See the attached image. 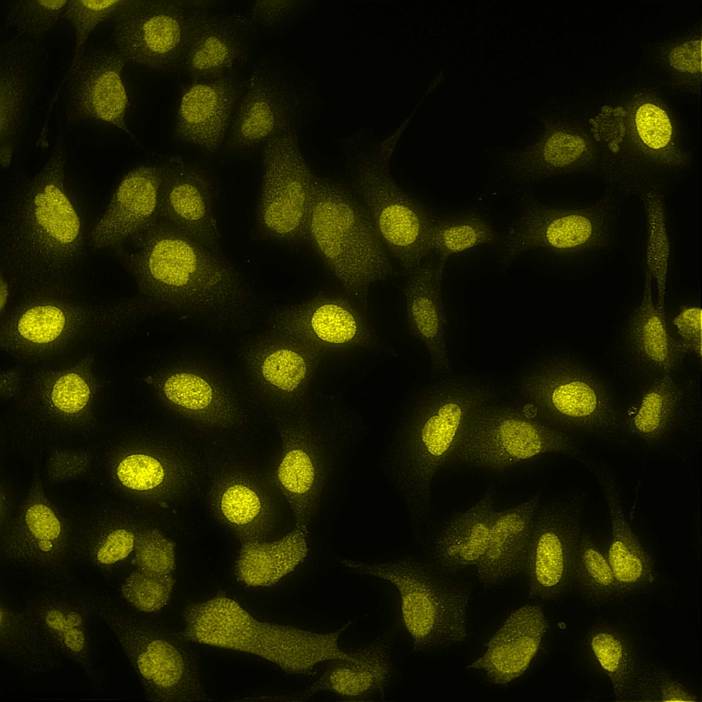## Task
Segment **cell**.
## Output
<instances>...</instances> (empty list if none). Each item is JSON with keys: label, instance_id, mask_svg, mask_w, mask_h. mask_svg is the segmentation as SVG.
I'll return each mask as SVG.
<instances>
[{"label": "cell", "instance_id": "obj_1", "mask_svg": "<svg viewBox=\"0 0 702 702\" xmlns=\"http://www.w3.org/2000/svg\"><path fill=\"white\" fill-rule=\"evenodd\" d=\"M147 304L217 329L248 323L256 295L244 276L210 250L159 219L112 250Z\"/></svg>", "mask_w": 702, "mask_h": 702}, {"label": "cell", "instance_id": "obj_2", "mask_svg": "<svg viewBox=\"0 0 702 702\" xmlns=\"http://www.w3.org/2000/svg\"><path fill=\"white\" fill-rule=\"evenodd\" d=\"M62 132L45 164L34 174L17 172L5 197L1 266L6 275L27 287L73 279L86 261L84 223L66 185Z\"/></svg>", "mask_w": 702, "mask_h": 702}, {"label": "cell", "instance_id": "obj_3", "mask_svg": "<svg viewBox=\"0 0 702 702\" xmlns=\"http://www.w3.org/2000/svg\"><path fill=\"white\" fill-rule=\"evenodd\" d=\"M498 396L496 384L475 378L432 383L409 406L391 460L395 486L415 523L428 519L433 485L460 429L478 406Z\"/></svg>", "mask_w": 702, "mask_h": 702}, {"label": "cell", "instance_id": "obj_4", "mask_svg": "<svg viewBox=\"0 0 702 702\" xmlns=\"http://www.w3.org/2000/svg\"><path fill=\"white\" fill-rule=\"evenodd\" d=\"M350 623L318 632L263 621L220 595L189 605L180 633L189 642L252 654L287 674L312 677L322 663L350 658L339 644Z\"/></svg>", "mask_w": 702, "mask_h": 702}, {"label": "cell", "instance_id": "obj_5", "mask_svg": "<svg viewBox=\"0 0 702 702\" xmlns=\"http://www.w3.org/2000/svg\"><path fill=\"white\" fill-rule=\"evenodd\" d=\"M306 239L342 287L366 304L372 288L394 275L391 258L350 189L316 176Z\"/></svg>", "mask_w": 702, "mask_h": 702}, {"label": "cell", "instance_id": "obj_6", "mask_svg": "<svg viewBox=\"0 0 702 702\" xmlns=\"http://www.w3.org/2000/svg\"><path fill=\"white\" fill-rule=\"evenodd\" d=\"M625 197L604 189L593 202H524L503 241L502 267L522 254L541 250L573 266L597 261L616 243Z\"/></svg>", "mask_w": 702, "mask_h": 702}, {"label": "cell", "instance_id": "obj_7", "mask_svg": "<svg viewBox=\"0 0 702 702\" xmlns=\"http://www.w3.org/2000/svg\"><path fill=\"white\" fill-rule=\"evenodd\" d=\"M339 562L396 590L402 621L415 652L430 654L467 640L470 592L439 568L411 556L380 563Z\"/></svg>", "mask_w": 702, "mask_h": 702}, {"label": "cell", "instance_id": "obj_8", "mask_svg": "<svg viewBox=\"0 0 702 702\" xmlns=\"http://www.w3.org/2000/svg\"><path fill=\"white\" fill-rule=\"evenodd\" d=\"M88 606L111 630L149 701L208 700L197 662L181 633L141 616L110 596L94 595Z\"/></svg>", "mask_w": 702, "mask_h": 702}, {"label": "cell", "instance_id": "obj_9", "mask_svg": "<svg viewBox=\"0 0 702 702\" xmlns=\"http://www.w3.org/2000/svg\"><path fill=\"white\" fill-rule=\"evenodd\" d=\"M518 390L555 428L594 439L626 431L625 418L607 387L572 359L555 356L530 365L520 374Z\"/></svg>", "mask_w": 702, "mask_h": 702}, {"label": "cell", "instance_id": "obj_10", "mask_svg": "<svg viewBox=\"0 0 702 702\" xmlns=\"http://www.w3.org/2000/svg\"><path fill=\"white\" fill-rule=\"evenodd\" d=\"M545 453L575 455L577 450L562 431L537 414H530L498 396L469 414L447 463L501 470Z\"/></svg>", "mask_w": 702, "mask_h": 702}, {"label": "cell", "instance_id": "obj_11", "mask_svg": "<svg viewBox=\"0 0 702 702\" xmlns=\"http://www.w3.org/2000/svg\"><path fill=\"white\" fill-rule=\"evenodd\" d=\"M221 5L213 0H126L113 16L115 48L126 62L156 73H180L196 27Z\"/></svg>", "mask_w": 702, "mask_h": 702}, {"label": "cell", "instance_id": "obj_12", "mask_svg": "<svg viewBox=\"0 0 702 702\" xmlns=\"http://www.w3.org/2000/svg\"><path fill=\"white\" fill-rule=\"evenodd\" d=\"M274 419L282 443L276 485L296 524L309 529L333 469L342 430L311 407Z\"/></svg>", "mask_w": 702, "mask_h": 702}, {"label": "cell", "instance_id": "obj_13", "mask_svg": "<svg viewBox=\"0 0 702 702\" xmlns=\"http://www.w3.org/2000/svg\"><path fill=\"white\" fill-rule=\"evenodd\" d=\"M350 189L357 197L380 240L401 269L409 274L432 254L429 234L435 217L413 200L396 182L383 159L356 164Z\"/></svg>", "mask_w": 702, "mask_h": 702}, {"label": "cell", "instance_id": "obj_14", "mask_svg": "<svg viewBox=\"0 0 702 702\" xmlns=\"http://www.w3.org/2000/svg\"><path fill=\"white\" fill-rule=\"evenodd\" d=\"M255 232L262 241L295 245L306 239L316 176L285 130L262 146Z\"/></svg>", "mask_w": 702, "mask_h": 702}, {"label": "cell", "instance_id": "obj_15", "mask_svg": "<svg viewBox=\"0 0 702 702\" xmlns=\"http://www.w3.org/2000/svg\"><path fill=\"white\" fill-rule=\"evenodd\" d=\"M322 358L267 330L241 345L239 361L252 398L276 417L311 407L310 391Z\"/></svg>", "mask_w": 702, "mask_h": 702}, {"label": "cell", "instance_id": "obj_16", "mask_svg": "<svg viewBox=\"0 0 702 702\" xmlns=\"http://www.w3.org/2000/svg\"><path fill=\"white\" fill-rule=\"evenodd\" d=\"M1 553L6 565L25 570L42 585L71 582L74 546L39 483L31 488Z\"/></svg>", "mask_w": 702, "mask_h": 702}, {"label": "cell", "instance_id": "obj_17", "mask_svg": "<svg viewBox=\"0 0 702 702\" xmlns=\"http://www.w3.org/2000/svg\"><path fill=\"white\" fill-rule=\"evenodd\" d=\"M585 496L574 493L540 501L533 521L524 568L531 599L546 602L570 588L574 541L583 527Z\"/></svg>", "mask_w": 702, "mask_h": 702}, {"label": "cell", "instance_id": "obj_18", "mask_svg": "<svg viewBox=\"0 0 702 702\" xmlns=\"http://www.w3.org/2000/svg\"><path fill=\"white\" fill-rule=\"evenodd\" d=\"M267 327L321 358L376 343L373 330L356 306L335 295H319L288 305L271 315Z\"/></svg>", "mask_w": 702, "mask_h": 702}, {"label": "cell", "instance_id": "obj_19", "mask_svg": "<svg viewBox=\"0 0 702 702\" xmlns=\"http://www.w3.org/2000/svg\"><path fill=\"white\" fill-rule=\"evenodd\" d=\"M126 60L112 47H89L71 64L64 79L66 123H106L130 136L125 121L128 98L122 80Z\"/></svg>", "mask_w": 702, "mask_h": 702}, {"label": "cell", "instance_id": "obj_20", "mask_svg": "<svg viewBox=\"0 0 702 702\" xmlns=\"http://www.w3.org/2000/svg\"><path fill=\"white\" fill-rule=\"evenodd\" d=\"M47 52L41 40L16 34L0 55V143L2 167L9 166L25 135L39 94Z\"/></svg>", "mask_w": 702, "mask_h": 702}, {"label": "cell", "instance_id": "obj_21", "mask_svg": "<svg viewBox=\"0 0 702 702\" xmlns=\"http://www.w3.org/2000/svg\"><path fill=\"white\" fill-rule=\"evenodd\" d=\"M162 167L159 220L205 247L220 252L211 178L199 164L180 156Z\"/></svg>", "mask_w": 702, "mask_h": 702}, {"label": "cell", "instance_id": "obj_22", "mask_svg": "<svg viewBox=\"0 0 702 702\" xmlns=\"http://www.w3.org/2000/svg\"><path fill=\"white\" fill-rule=\"evenodd\" d=\"M150 379L162 403L186 420L217 429L234 428L243 422L237 395L208 370L175 365Z\"/></svg>", "mask_w": 702, "mask_h": 702}, {"label": "cell", "instance_id": "obj_23", "mask_svg": "<svg viewBox=\"0 0 702 702\" xmlns=\"http://www.w3.org/2000/svg\"><path fill=\"white\" fill-rule=\"evenodd\" d=\"M258 36L245 14L220 8L213 10L194 30L181 72L193 81L236 73L248 62Z\"/></svg>", "mask_w": 702, "mask_h": 702}, {"label": "cell", "instance_id": "obj_24", "mask_svg": "<svg viewBox=\"0 0 702 702\" xmlns=\"http://www.w3.org/2000/svg\"><path fill=\"white\" fill-rule=\"evenodd\" d=\"M278 72L261 60L243 83L226 141L228 153L248 155L285 130L289 110L287 91Z\"/></svg>", "mask_w": 702, "mask_h": 702}, {"label": "cell", "instance_id": "obj_25", "mask_svg": "<svg viewBox=\"0 0 702 702\" xmlns=\"http://www.w3.org/2000/svg\"><path fill=\"white\" fill-rule=\"evenodd\" d=\"M243 83L237 73L193 81L178 102L174 138L206 153H216L229 131Z\"/></svg>", "mask_w": 702, "mask_h": 702}, {"label": "cell", "instance_id": "obj_26", "mask_svg": "<svg viewBox=\"0 0 702 702\" xmlns=\"http://www.w3.org/2000/svg\"><path fill=\"white\" fill-rule=\"evenodd\" d=\"M161 182V164H143L130 170L90 232L93 246L112 251L156 222Z\"/></svg>", "mask_w": 702, "mask_h": 702}, {"label": "cell", "instance_id": "obj_27", "mask_svg": "<svg viewBox=\"0 0 702 702\" xmlns=\"http://www.w3.org/2000/svg\"><path fill=\"white\" fill-rule=\"evenodd\" d=\"M604 162L605 154L582 136L554 130L507 155L502 169L516 182L534 184L568 176H600Z\"/></svg>", "mask_w": 702, "mask_h": 702}, {"label": "cell", "instance_id": "obj_28", "mask_svg": "<svg viewBox=\"0 0 702 702\" xmlns=\"http://www.w3.org/2000/svg\"><path fill=\"white\" fill-rule=\"evenodd\" d=\"M24 598L22 607L40 626L64 658L98 680L91 653L86 600L74 597L53 585Z\"/></svg>", "mask_w": 702, "mask_h": 702}, {"label": "cell", "instance_id": "obj_29", "mask_svg": "<svg viewBox=\"0 0 702 702\" xmlns=\"http://www.w3.org/2000/svg\"><path fill=\"white\" fill-rule=\"evenodd\" d=\"M395 631L388 628L367 644L350 651L349 659L335 660L300 694L308 699L322 692L348 700L383 696L394 673L392 648Z\"/></svg>", "mask_w": 702, "mask_h": 702}, {"label": "cell", "instance_id": "obj_30", "mask_svg": "<svg viewBox=\"0 0 702 702\" xmlns=\"http://www.w3.org/2000/svg\"><path fill=\"white\" fill-rule=\"evenodd\" d=\"M446 261L427 260L407 274L403 288L409 329L439 372L450 366L441 290Z\"/></svg>", "mask_w": 702, "mask_h": 702}, {"label": "cell", "instance_id": "obj_31", "mask_svg": "<svg viewBox=\"0 0 702 702\" xmlns=\"http://www.w3.org/2000/svg\"><path fill=\"white\" fill-rule=\"evenodd\" d=\"M548 628L542 608L526 604L506 619L485 651L468 668L482 672L492 683L505 686L521 676L540 649Z\"/></svg>", "mask_w": 702, "mask_h": 702}, {"label": "cell", "instance_id": "obj_32", "mask_svg": "<svg viewBox=\"0 0 702 702\" xmlns=\"http://www.w3.org/2000/svg\"><path fill=\"white\" fill-rule=\"evenodd\" d=\"M592 472L602 489L610 522L606 555L621 597H633L650 590L656 581L652 559L627 522L613 474L604 465Z\"/></svg>", "mask_w": 702, "mask_h": 702}, {"label": "cell", "instance_id": "obj_33", "mask_svg": "<svg viewBox=\"0 0 702 702\" xmlns=\"http://www.w3.org/2000/svg\"><path fill=\"white\" fill-rule=\"evenodd\" d=\"M540 501L539 492L513 507L498 511L487 549L474 566L478 579L486 589L503 585L524 568Z\"/></svg>", "mask_w": 702, "mask_h": 702}, {"label": "cell", "instance_id": "obj_34", "mask_svg": "<svg viewBox=\"0 0 702 702\" xmlns=\"http://www.w3.org/2000/svg\"><path fill=\"white\" fill-rule=\"evenodd\" d=\"M653 280L646 271L643 294L625 328V343L631 359L653 378L677 370L686 354L668 333L665 315L653 296Z\"/></svg>", "mask_w": 702, "mask_h": 702}, {"label": "cell", "instance_id": "obj_35", "mask_svg": "<svg viewBox=\"0 0 702 702\" xmlns=\"http://www.w3.org/2000/svg\"><path fill=\"white\" fill-rule=\"evenodd\" d=\"M213 507L241 542L263 540L271 531L276 511L270 495L252 477L239 472L220 476L211 493Z\"/></svg>", "mask_w": 702, "mask_h": 702}, {"label": "cell", "instance_id": "obj_36", "mask_svg": "<svg viewBox=\"0 0 702 702\" xmlns=\"http://www.w3.org/2000/svg\"><path fill=\"white\" fill-rule=\"evenodd\" d=\"M673 375L653 378L625 419L626 431L647 444L659 446L669 441L688 420V393Z\"/></svg>", "mask_w": 702, "mask_h": 702}, {"label": "cell", "instance_id": "obj_37", "mask_svg": "<svg viewBox=\"0 0 702 702\" xmlns=\"http://www.w3.org/2000/svg\"><path fill=\"white\" fill-rule=\"evenodd\" d=\"M492 490L444 526L434 543L438 568L448 574L475 566L487 549L497 513Z\"/></svg>", "mask_w": 702, "mask_h": 702}, {"label": "cell", "instance_id": "obj_38", "mask_svg": "<svg viewBox=\"0 0 702 702\" xmlns=\"http://www.w3.org/2000/svg\"><path fill=\"white\" fill-rule=\"evenodd\" d=\"M115 477L127 490L166 505L189 490L193 473L188 463L171 455L136 451L119 460Z\"/></svg>", "mask_w": 702, "mask_h": 702}, {"label": "cell", "instance_id": "obj_39", "mask_svg": "<svg viewBox=\"0 0 702 702\" xmlns=\"http://www.w3.org/2000/svg\"><path fill=\"white\" fill-rule=\"evenodd\" d=\"M308 528L296 524L273 541L242 542L234 566L237 580L250 587H269L293 572L308 555Z\"/></svg>", "mask_w": 702, "mask_h": 702}, {"label": "cell", "instance_id": "obj_40", "mask_svg": "<svg viewBox=\"0 0 702 702\" xmlns=\"http://www.w3.org/2000/svg\"><path fill=\"white\" fill-rule=\"evenodd\" d=\"M0 643L5 662L27 673L43 674L64 664L59 649L22 607L1 602Z\"/></svg>", "mask_w": 702, "mask_h": 702}, {"label": "cell", "instance_id": "obj_41", "mask_svg": "<svg viewBox=\"0 0 702 702\" xmlns=\"http://www.w3.org/2000/svg\"><path fill=\"white\" fill-rule=\"evenodd\" d=\"M588 641L592 655L610 682L615 699L637 701L649 666L641 662L629 642L612 627L593 629Z\"/></svg>", "mask_w": 702, "mask_h": 702}, {"label": "cell", "instance_id": "obj_42", "mask_svg": "<svg viewBox=\"0 0 702 702\" xmlns=\"http://www.w3.org/2000/svg\"><path fill=\"white\" fill-rule=\"evenodd\" d=\"M570 581V588L596 606L609 605L621 598L606 555L583 528L573 543Z\"/></svg>", "mask_w": 702, "mask_h": 702}, {"label": "cell", "instance_id": "obj_43", "mask_svg": "<svg viewBox=\"0 0 702 702\" xmlns=\"http://www.w3.org/2000/svg\"><path fill=\"white\" fill-rule=\"evenodd\" d=\"M498 234L489 222L475 213H467L447 220L435 218L428 243L432 254L448 258L473 247L492 244Z\"/></svg>", "mask_w": 702, "mask_h": 702}, {"label": "cell", "instance_id": "obj_44", "mask_svg": "<svg viewBox=\"0 0 702 702\" xmlns=\"http://www.w3.org/2000/svg\"><path fill=\"white\" fill-rule=\"evenodd\" d=\"M60 304L39 302L25 308L12 321V338L34 348L55 345L71 329V314Z\"/></svg>", "mask_w": 702, "mask_h": 702}, {"label": "cell", "instance_id": "obj_45", "mask_svg": "<svg viewBox=\"0 0 702 702\" xmlns=\"http://www.w3.org/2000/svg\"><path fill=\"white\" fill-rule=\"evenodd\" d=\"M647 219L646 270L657 289L656 304L665 315L669 261V239L666 227L664 195L651 191L641 198Z\"/></svg>", "mask_w": 702, "mask_h": 702}, {"label": "cell", "instance_id": "obj_46", "mask_svg": "<svg viewBox=\"0 0 702 702\" xmlns=\"http://www.w3.org/2000/svg\"><path fill=\"white\" fill-rule=\"evenodd\" d=\"M88 361L59 373L50 384L47 400L51 411L66 420L88 412L93 400V381Z\"/></svg>", "mask_w": 702, "mask_h": 702}, {"label": "cell", "instance_id": "obj_47", "mask_svg": "<svg viewBox=\"0 0 702 702\" xmlns=\"http://www.w3.org/2000/svg\"><path fill=\"white\" fill-rule=\"evenodd\" d=\"M64 1L13 0L4 6L7 27L17 34L42 40L63 16L67 3Z\"/></svg>", "mask_w": 702, "mask_h": 702}, {"label": "cell", "instance_id": "obj_48", "mask_svg": "<svg viewBox=\"0 0 702 702\" xmlns=\"http://www.w3.org/2000/svg\"><path fill=\"white\" fill-rule=\"evenodd\" d=\"M174 584L173 575L154 574L136 569L123 581L121 595L132 610L154 613L167 605Z\"/></svg>", "mask_w": 702, "mask_h": 702}, {"label": "cell", "instance_id": "obj_49", "mask_svg": "<svg viewBox=\"0 0 702 702\" xmlns=\"http://www.w3.org/2000/svg\"><path fill=\"white\" fill-rule=\"evenodd\" d=\"M136 529L117 524L75 550V559L97 569H107L125 560L134 551Z\"/></svg>", "mask_w": 702, "mask_h": 702}, {"label": "cell", "instance_id": "obj_50", "mask_svg": "<svg viewBox=\"0 0 702 702\" xmlns=\"http://www.w3.org/2000/svg\"><path fill=\"white\" fill-rule=\"evenodd\" d=\"M136 569L159 575H173L176 568V544L156 529L136 531L133 551Z\"/></svg>", "mask_w": 702, "mask_h": 702}, {"label": "cell", "instance_id": "obj_51", "mask_svg": "<svg viewBox=\"0 0 702 702\" xmlns=\"http://www.w3.org/2000/svg\"><path fill=\"white\" fill-rule=\"evenodd\" d=\"M126 0L83 1L69 0L64 15L75 32V46L73 60L79 58L86 49V42L93 31L101 23L114 16Z\"/></svg>", "mask_w": 702, "mask_h": 702}, {"label": "cell", "instance_id": "obj_52", "mask_svg": "<svg viewBox=\"0 0 702 702\" xmlns=\"http://www.w3.org/2000/svg\"><path fill=\"white\" fill-rule=\"evenodd\" d=\"M686 686L664 669L649 666L637 701H696Z\"/></svg>", "mask_w": 702, "mask_h": 702}, {"label": "cell", "instance_id": "obj_53", "mask_svg": "<svg viewBox=\"0 0 702 702\" xmlns=\"http://www.w3.org/2000/svg\"><path fill=\"white\" fill-rule=\"evenodd\" d=\"M91 463V455L87 452L58 449L49 457L47 477L55 483L75 479L85 474Z\"/></svg>", "mask_w": 702, "mask_h": 702}, {"label": "cell", "instance_id": "obj_54", "mask_svg": "<svg viewBox=\"0 0 702 702\" xmlns=\"http://www.w3.org/2000/svg\"><path fill=\"white\" fill-rule=\"evenodd\" d=\"M606 108L592 122L594 138L606 147L605 161L618 150L625 135L623 110L620 107Z\"/></svg>", "mask_w": 702, "mask_h": 702}, {"label": "cell", "instance_id": "obj_55", "mask_svg": "<svg viewBox=\"0 0 702 702\" xmlns=\"http://www.w3.org/2000/svg\"><path fill=\"white\" fill-rule=\"evenodd\" d=\"M678 341L686 352L701 358L702 347L701 308L685 307L673 319Z\"/></svg>", "mask_w": 702, "mask_h": 702}, {"label": "cell", "instance_id": "obj_56", "mask_svg": "<svg viewBox=\"0 0 702 702\" xmlns=\"http://www.w3.org/2000/svg\"><path fill=\"white\" fill-rule=\"evenodd\" d=\"M668 60L671 66L683 73L697 74L701 71V40L686 41L674 47Z\"/></svg>", "mask_w": 702, "mask_h": 702}, {"label": "cell", "instance_id": "obj_57", "mask_svg": "<svg viewBox=\"0 0 702 702\" xmlns=\"http://www.w3.org/2000/svg\"><path fill=\"white\" fill-rule=\"evenodd\" d=\"M0 287H1V289H0V290H1V311H3V308H4L5 305L8 297L9 289H8V282L6 281V278H4V276H3L2 274H1V276Z\"/></svg>", "mask_w": 702, "mask_h": 702}]
</instances>
